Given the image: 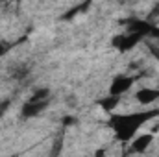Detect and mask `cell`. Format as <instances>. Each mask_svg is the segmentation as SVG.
<instances>
[{
	"instance_id": "6da1fadb",
	"label": "cell",
	"mask_w": 159,
	"mask_h": 157,
	"mask_svg": "<svg viewBox=\"0 0 159 157\" xmlns=\"http://www.w3.org/2000/svg\"><path fill=\"white\" fill-rule=\"evenodd\" d=\"M159 111H144V113H131V115H120L111 118V128L115 131V137L120 142H128L135 137L137 129L148 120L156 117Z\"/></svg>"
},
{
	"instance_id": "7a4b0ae2",
	"label": "cell",
	"mask_w": 159,
	"mask_h": 157,
	"mask_svg": "<svg viewBox=\"0 0 159 157\" xmlns=\"http://www.w3.org/2000/svg\"><path fill=\"white\" fill-rule=\"evenodd\" d=\"M133 83H135V78H133V76L117 74V76L113 78V81H111V85H109V96H119L120 98V94L128 92Z\"/></svg>"
},
{
	"instance_id": "3957f363",
	"label": "cell",
	"mask_w": 159,
	"mask_h": 157,
	"mask_svg": "<svg viewBox=\"0 0 159 157\" xmlns=\"http://www.w3.org/2000/svg\"><path fill=\"white\" fill-rule=\"evenodd\" d=\"M143 39L141 35H137V34H120L117 35L115 39H113V46L115 48H119L120 52H129L131 48H135V44H139V41Z\"/></svg>"
},
{
	"instance_id": "277c9868",
	"label": "cell",
	"mask_w": 159,
	"mask_h": 157,
	"mask_svg": "<svg viewBox=\"0 0 159 157\" xmlns=\"http://www.w3.org/2000/svg\"><path fill=\"white\" fill-rule=\"evenodd\" d=\"M152 142H154V133H141L139 137H133L131 139L129 152L131 154H144L150 148Z\"/></svg>"
},
{
	"instance_id": "5b68a950",
	"label": "cell",
	"mask_w": 159,
	"mask_h": 157,
	"mask_svg": "<svg viewBox=\"0 0 159 157\" xmlns=\"http://www.w3.org/2000/svg\"><path fill=\"white\" fill-rule=\"evenodd\" d=\"M48 107V100H44V102H24L22 104V107H20V115L24 118H34L41 115L44 109Z\"/></svg>"
},
{
	"instance_id": "8992f818",
	"label": "cell",
	"mask_w": 159,
	"mask_h": 157,
	"mask_svg": "<svg viewBox=\"0 0 159 157\" xmlns=\"http://www.w3.org/2000/svg\"><path fill=\"white\" fill-rule=\"evenodd\" d=\"M135 98H137V102H139V104H143V105L156 104V102L159 100V89H148V87L139 89V91H137V94H135Z\"/></svg>"
},
{
	"instance_id": "52a82bcc",
	"label": "cell",
	"mask_w": 159,
	"mask_h": 157,
	"mask_svg": "<svg viewBox=\"0 0 159 157\" xmlns=\"http://www.w3.org/2000/svg\"><path fill=\"white\" fill-rule=\"evenodd\" d=\"M98 104H100V107H102L104 111H113V109L120 104V98L119 96H107V98H102Z\"/></svg>"
},
{
	"instance_id": "ba28073f",
	"label": "cell",
	"mask_w": 159,
	"mask_h": 157,
	"mask_svg": "<svg viewBox=\"0 0 159 157\" xmlns=\"http://www.w3.org/2000/svg\"><path fill=\"white\" fill-rule=\"evenodd\" d=\"M48 96H50V91H48L46 87H39V89H35L34 94L30 96V102H44V100H48Z\"/></svg>"
},
{
	"instance_id": "9c48e42d",
	"label": "cell",
	"mask_w": 159,
	"mask_h": 157,
	"mask_svg": "<svg viewBox=\"0 0 159 157\" xmlns=\"http://www.w3.org/2000/svg\"><path fill=\"white\" fill-rule=\"evenodd\" d=\"M9 50H11V44H9V43H6V41H0V57H2V56H6Z\"/></svg>"
},
{
	"instance_id": "30bf717a",
	"label": "cell",
	"mask_w": 159,
	"mask_h": 157,
	"mask_svg": "<svg viewBox=\"0 0 159 157\" xmlns=\"http://www.w3.org/2000/svg\"><path fill=\"white\" fill-rule=\"evenodd\" d=\"M7 107H9V100H6V102H2V104H0V117H2V113H4Z\"/></svg>"
},
{
	"instance_id": "8fae6325",
	"label": "cell",
	"mask_w": 159,
	"mask_h": 157,
	"mask_svg": "<svg viewBox=\"0 0 159 157\" xmlns=\"http://www.w3.org/2000/svg\"><path fill=\"white\" fill-rule=\"evenodd\" d=\"M152 17H159V4H156L154 6V9H152V13H150Z\"/></svg>"
},
{
	"instance_id": "7c38bea8",
	"label": "cell",
	"mask_w": 159,
	"mask_h": 157,
	"mask_svg": "<svg viewBox=\"0 0 159 157\" xmlns=\"http://www.w3.org/2000/svg\"><path fill=\"white\" fill-rule=\"evenodd\" d=\"M74 120H72V117H67V120H63V124H72Z\"/></svg>"
}]
</instances>
